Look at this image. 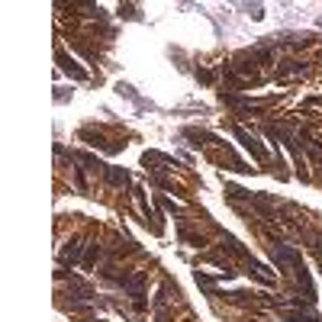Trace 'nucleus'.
Here are the masks:
<instances>
[{"label":"nucleus","instance_id":"1","mask_svg":"<svg viewBox=\"0 0 322 322\" xmlns=\"http://www.w3.org/2000/svg\"><path fill=\"white\" fill-rule=\"evenodd\" d=\"M271 261H274L277 267H290V271H300V267H306V264H303V258H300V251L290 248V245H284V242L271 245Z\"/></svg>","mask_w":322,"mask_h":322},{"label":"nucleus","instance_id":"2","mask_svg":"<svg viewBox=\"0 0 322 322\" xmlns=\"http://www.w3.org/2000/svg\"><path fill=\"white\" fill-rule=\"evenodd\" d=\"M232 132H236V139L242 142V149H245V152H248L258 164H264V161H267V149H264V145H258V142H255V139H251L242 126H232Z\"/></svg>","mask_w":322,"mask_h":322},{"label":"nucleus","instance_id":"3","mask_svg":"<svg viewBox=\"0 0 322 322\" xmlns=\"http://www.w3.org/2000/svg\"><path fill=\"white\" fill-rule=\"evenodd\" d=\"M81 261H84V242L81 239L65 242V248L58 251V264H62V267H74V264H81Z\"/></svg>","mask_w":322,"mask_h":322},{"label":"nucleus","instance_id":"4","mask_svg":"<svg viewBox=\"0 0 322 322\" xmlns=\"http://www.w3.org/2000/svg\"><path fill=\"white\" fill-rule=\"evenodd\" d=\"M68 290H71V297L77 300V303H90L94 300V287L87 284V281H81V277H68Z\"/></svg>","mask_w":322,"mask_h":322},{"label":"nucleus","instance_id":"5","mask_svg":"<svg viewBox=\"0 0 322 322\" xmlns=\"http://www.w3.org/2000/svg\"><path fill=\"white\" fill-rule=\"evenodd\" d=\"M277 316L287 319V322H322V319L316 316V312H309V309H303V306H297V309L281 306V309H277Z\"/></svg>","mask_w":322,"mask_h":322},{"label":"nucleus","instance_id":"6","mask_svg":"<svg viewBox=\"0 0 322 322\" xmlns=\"http://www.w3.org/2000/svg\"><path fill=\"white\" fill-rule=\"evenodd\" d=\"M116 284L123 287V290L129 293V297H139V293L145 290V274H142V271H135V274H123Z\"/></svg>","mask_w":322,"mask_h":322},{"label":"nucleus","instance_id":"7","mask_svg":"<svg viewBox=\"0 0 322 322\" xmlns=\"http://www.w3.org/2000/svg\"><path fill=\"white\" fill-rule=\"evenodd\" d=\"M55 62H58V65H62V71H68V74H71V77H74V81H87V71H81V68H77V65H74V58H68V55H65V52H62V49H58V52H55Z\"/></svg>","mask_w":322,"mask_h":322},{"label":"nucleus","instance_id":"8","mask_svg":"<svg viewBox=\"0 0 322 322\" xmlns=\"http://www.w3.org/2000/svg\"><path fill=\"white\" fill-rule=\"evenodd\" d=\"M100 258H110V251L103 248V245H97V242H94V245H87V255H84V267H94V264H97Z\"/></svg>","mask_w":322,"mask_h":322},{"label":"nucleus","instance_id":"9","mask_svg":"<svg viewBox=\"0 0 322 322\" xmlns=\"http://www.w3.org/2000/svg\"><path fill=\"white\" fill-rule=\"evenodd\" d=\"M300 74H306V65H300V62H284V68L277 71L281 81H287V77H300Z\"/></svg>","mask_w":322,"mask_h":322},{"label":"nucleus","instance_id":"10","mask_svg":"<svg viewBox=\"0 0 322 322\" xmlns=\"http://www.w3.org/2000/svg\"><path fill=\"white\" fill-rule=\"evenodd\" d=\"M297 142H300L303 149L309 152V158H316V161H322V145H316V142H312V139H309L306 132H300V135H297Z\"/></svg>","mask_w":322,"mask_h":322},{"label":"nucleus","instance_id":"11","mask_svg":"<svg viewBox=\"0 0 322 322\" xmlns=\"http://www.w3.org/2000/svg\"><path fill=\"white\" fill-rule=\"evenodd\" d=\"M103 174H107V180H110V184H116V187L129 184V171H123V168H107Z\"/></svg>","mask_w":322,"mask_h":322},{"label":"nucleus","instance_id":"12","mask_svg":"<svg viewBox=\"0 0 322 322\" xmlns=\"http://www.w3.org/2000/svg\"><path fill=\"white\" fill-rule=\"evenodd\" d=\"M225 194H229L232 200H245V197H251V194H248V190H242V187H232V184H229V187H225Z\"/></svg>","mask_w":322,"mask_h":322},{"label":"nucleus","instance_id":"13","mask_svg":"<svg viewBox=\"0 0 322 322\" xmlns=\"http://www.w3.org/2000/svg\"><path fill=\"white\" fill-rule=\"evenodd\" d=\"M74 187L81 190V194H87V180H84V171L81 168H74Z\"/></svg>","mask_w":322,"mask_h":322},{"label":"nucleus","instance_id":"14","mask_svg":"<svg viewBox=\"0 0 322 322\" xmlns=\"http://www.w3.org/2000/svg\"><path fill=\"white\" fill-rule=\"evenodd\" d=\"M158 206H164V210H171V213H180V206H177V203H171V200L164 197V194L158 197Z\"/></svg>","mask_w":322,"mask_h":322},{"label":"nucleus","instance_id":"15","mask_svg":"<svg viewBox=\"0 0 322 322\" xmlns=\"http://www.w3.org/2000/svg\"><path fill=\"white\" fill-rule=\"evenodd\" d=\"M132 306H135L139 312H145V309H149V300H145V293H139V297H132Z\"/></svg>","mask_w":322,"mask_h":322},{"label":"nucleus","instance_id":"16","mask_svg":"<svg viewBox=\"0 0 322 322\" xmlns=\"http://www.w3.org/2000/svg\"><path fill=\"white\" fill-rule=\"evenodd\" d=\"M197 77H200L203 84H210V81H213V74H210V71H197Z\"/></svg>","mask_w":322,"mask_h":322},{"label":"nucleus","instance_id":"17","mask_svg":"<svg viewBox=\"0 0 322 322\" xmlns=\"http://www.w3.org/2000/svg\"><path fill=\"white\" fill-rule=\"evenodd\" d=\"M90 322H103V319H90Z\"/></svg>","mask_w":322,"mask_h":322}]
</instances>
